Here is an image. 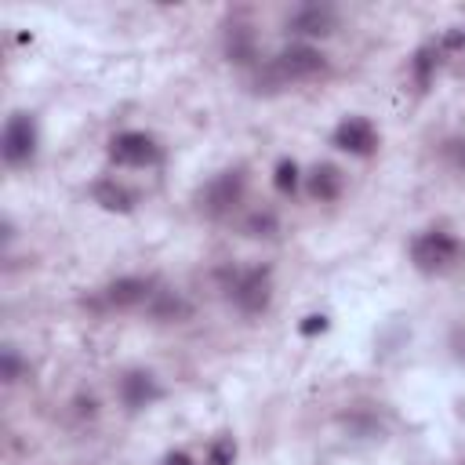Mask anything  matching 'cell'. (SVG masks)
<instances>
[{
    "mask_svg": "<svg viewBox=\"0 0 465 465\" xmlns=\"http://www.w3.org/2000/svg\"><path fill=\"white\" fill-rule=\"evenodd\" d=\"M323 54L316 47H305V44H294V47H283L269 65H265V84H294V80H309L316 73H323Z\"/></svg>",
    "mask_w": 465,
    "mask_h": 465,
    "instance_id": "6da1fadb",
    "label": "cell"
},
{
    "mask_svg": "<svg viewBox=\"0 0 465 465\" xmlns=\"http://www.w3.org/2000/svg\"><path fill=\"white\" fill-rule=\"evenodd\" d=\"M458 251H461L458 240L443 229H429V232L414 236V243H411V258L421 272H447L458 262Z\"/></svg>",
    "mask_w": 465,
    "mask_h": 465,
    "instance_id": "7a4b0ae2",
    "label": "cell"
},
{
    "mask_svg": "<svg viewBox=\"0 0 465 465\" xmlns=\"http://www.w3.org/2000/svg\"><path fill=\"white\" fill-rule=\"evenodd\" d=\"M229 294H232V302H236L247 316L262 312V309L269 305V298H272V276H269V269H265V265H254V269L236 272V276L229 280Z\"/></svg>",
    "mask_w": 465,
    "mask_h": 465,
    "instance_id": "3957f363",
    "label": "cell"
},
{
    "mask_svg": "<svg viewBox=\"0 0 465 465\" xmlns=\"http://www.w3.org/2000/svg\"><path fill=\"white\" fill-rule=\"evenodd\" d=\"M109 156L120 167H153V163H160L163 153H160V145H156L153 134H145V131H124V134H116L109 142Z\"/></svg>",
    "mask_w": 465,
    "mask_h": 465,
    "instance_id": "277c9868",
    "label": "cell"
},
{
    "mask_svg": "<svg viewBox=\"0 0 465 465\" xmlns=\"http://www.w3.org/2000/svg\"><path fill=\"white\" fill-rule=\"evenodd\" d=\"M243 196V171H222L200 189V211L211 218L229 214Z\"/></svg>",
    "mask_w": 465,
    "mask_h": 465,
    "instance_id": "5b68a950",
    "label": "cell"
},
{
    "mask_svg": "<svg viewBox=\"0 0 465 465\" xmlns=\"http://www.w3.org/2000/svg\"><path fill=\"white\" fill-rule=\"evenodd\" d=\"M0 149H4V160H7L11 167L33 160V153H36V127H33V116H29V113H11L7 127H4Z\"/></svg>",
    "mask_w": 465,
    "mask_h": 465,
    "instance_id": "8992f818",
    "label": "cell"
},
{
    "mask_svg": "<svg viewBox=\"0 0 465 465\" xmlns=\"http://www.w3.org/2000/svg\"><path fill=\"white\" fill-rule=\"evenodd\" d=\"M334 145L345 149V153H352V156H371L374 145H378V134H374L371 120L349 116V120H341V124L334 127Z\"/></svg>",
    "mask_w": 465,
    "mask_h": 465,
    "instance_id": "52a82bcc",
    "label": "cell"
},
{
    "mask_svg": "<svg viewBox=\"0 0 465 465\" xmlns=\"http://www.w3.org/2000/svg\"><path fill=\"white\" fill-rule=\"evenodd\" d=\"M153 294H156V287H153L149 280H142V276H124V280H116V283L105 287V302H109L113 309H138V305H149Z\"/></svg>",
    "mask_w": 465,
    "mask_h": 465,
    "instance_id": "ba28073f",
    "label": "cell"
},
{
    "mask_svg": "<svg viewBox=\"0 0 465 465\" xmlns=\"http://www.w3.org/2000/svg\"><path fill=\"white\" fill-rule=\"evenodd\" d=\"M334 7H327V4H309V7H302L294 18H291V29L294 33H305V36H327V33H334Z\"/></svg>",
    "mask_w": 465,
    "mask_h": 465,
    "instance_id": "9c48e42d",
    "label": "cell"
},
{
    "mask_svg": "<svg viewBox=\"0 0 465 465\" xmlns=\"http://www.w3.org/2000/svg\"><path fill=\"white\" fill-rule=\"evenodd\" d=\"M120 396H124V403H127L131 411H138V407L153 403V400L160 396V389H156L153 374H145V371H131V374H124V381H120Z\"/></svg>",
    "mask_w": 465,
    "mask_h": 465,
    "instance_id": "30bf717a",
    "label": "cell"
},
{
    "mask_svg": "<svg viewBox=\"0 0 465 465\" xmlns=\"http://www.w3.org/2000/svg\"><path fill=\"white\" fill-rule=\"evenodd\" d=\"M91 196H94V203H98V207H105V211H116V214H127V211L134 207V193H131L127 185L113 182V178H102V182H94Z\"/></svg>",
    "mask_w": 465,
    "mask_h": 465,
    "instance_id": "8fae6325",
    "label": "cell"
},
{
    "mask_svg": "<svg viewBox=\"0 0 465 465\" xmlns=\"http://www.w3.org/2000/svg\"><path fill=\"white\" fill-rule=\"evenodd\" d=\"M309 193L316 200H338V193H341V171L334 163H316L312 174H309Z\"/></svg>",
    "mask_w": 465,
    "mask_h": 465,
    "instance_id": "7c38bea8",
    "label": "cell"
},
{
    "mask_svg": "<svg viewBox=\"0 0 465 465\" xmlns=\"http://www.w3.org/2000/svg\"><path fill=\"white\" fill-rule=\"evenodd\" d=\"M156 320H185L193 309H189V302L178 294V291H156L153 294V302L145 305Z\"/></svg>",
    "mask_w": 465,
    "mask_h": 465,
    "instance_id": "4fadbf2b",
    "label": "cell"
},
{
    "mask_svg": "<svg viewBox=\"0 0 465 465\" xmlns=\"http://www.w3.org/2000/svg\"><path fill=\"white\" fill-rule=\"evenodd\" d=\"M436 47L443 65H450L454 73H465V29H447Z\"/></svg>",
    "mask_w": 465,
    "mask_h": 465,
    "instance_id": "5bb4252c",
    "label": "cell"
},
{
    "mask_svg": "<svg viewBox=\"0 0 465 465\" xmlns=\"http://www.w3.org/2000/svg\"><path fill=\"white\" fill-rule=\"evenodd\" d=\"M440 65H443V62H440V47H436V44L421 47V51L414 54V76H418V87H425Z\"/></svg>",
    "mask_w": 465,
    "mask_h": 465,
    "instance_id": "9a60e30c",
    "label": "cell"
},
{
    "mask_svg": "<svg viewBox=\"0 0 465 465\" xmlns=\"http://www.w3.org/2000/svg\"><path fill=\"white\" fill-rule=\"evenodd\" d=\"M232 461H236V443H232V436H218V440L211 443L203 465H232Z\"/></svg>",
    "mask_w": 465,
    "mask_h": 465,
    "instance_id": "2e32d148",
    "label": "cell"
},
{
    "mask_svg": "<svg viewBox=\"0 0 465 465\" xmlns=\"http://www.w3.org/2000/svg\"><path fill=\"white\" fill-rule=\"evenodd\" d=\"M272 182H276L280 193H294L298 189V167H294V160H280L276 171H272Z\"/></svg>",
    "mask_w": 465,
    "mask_h": 465,
    "instance_id": "e0dca14e",
    "label": "cell"
},
{
    "mask_svg": "<svg viewBox=\"0 0 465 465\" xmlns=\"http://www.w3.org/2000/svg\"><path fill=\"white\" fill-rule=\"evenodd\" d=\"M247 232H251V236H272V232H276V218H272V214H254V218L247 222Z\"/></svg>",
    "mask_w": 465,
    "mask_h": 465,
    "instance_id": "ac0fdd59",
    "label": "cell"
},
{
    "mask_svg": "<svg viewBox=\"0 0 465 465\" xmlns=\"http://www.w3.org/2000/svg\"><path fill=\"white\" fill-rule=\"evenodd\" d=\"M4 378H7V381H15V378H18V360H15V352H11V349L4 352Z\"/></svg>",
    "mask_w": 465,
    "mask_h": 465,
    "instance_id": "d6986e66",
    "label": "cell"
},
{
    "mask_svg": "<svg viewBox=\"0 0 465 465\" xmlns=\"http://www.w3.org/2000/svg\"><path fill=\"white\" fill-rule=\"evenodd\" d=\"M323 327H327V320H323V316H305L302 334H316V331H323Z\"/></svg>",
    "mask_w": 465,
    "mask_h": 465,
    "instance_id": "ffe728a7",
    "label": "cell"
},
{
    "mask_svg": "<svg viewBox=\"0 0 465 465\" xmlns=\"http://www.w3.org/2000/svg\"><path fill=\"white\" fill-rule=\"evenodd\" d=\"M163 465H196V461H193L189 454H182V450H174V454H167V458H163Z\"/></svg>",
    "mask_w": 465,
    "mask_h": 465,
    "instance_id": "44dd1931",
    "label": "cell"
}]
</instances>
